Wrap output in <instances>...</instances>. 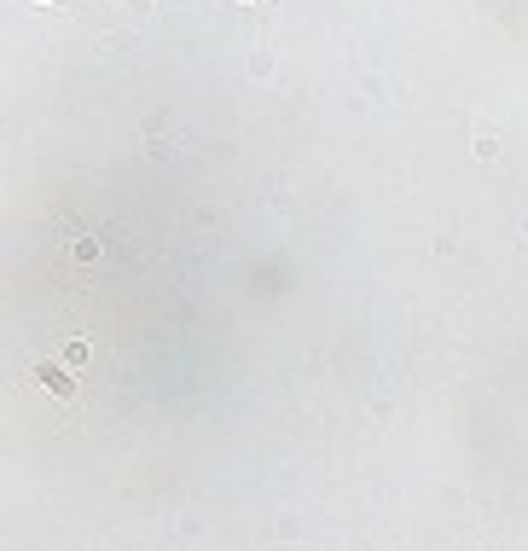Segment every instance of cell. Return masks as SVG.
Instances as JSON below:
<instances>
[{
    "mask_svg": "<svg viewBox=\"0 0 528 551\" xmlns=\"http://www.w3.org/2000/svg\"><path fill=\"white\" fill-rule=\"evenodd\" d=\"M35 378L47 383V389H53V395H76V366H53V360H47V366H35Z\"/></svg>",
    "mask_w": 528,
    "mask_h": 551,
    "instance_id": "obj_1",
    "label": "cell"
},
{
    "mask_svg": "<svg viewBox=\"0 0 528 551\" xmlns=\"http://www.w3.org/2000/svg\"><path fill=\"white\" fill-rule=\"evenodd\" d=\"M88 354H93V348H88V337H76V343H64V366H76V371H81V366H88Z\"/></svg>",
    "mask_w": 528,
    "mask_h": 551,
    "instance_id": "obj_2",
    "label": "cell"
},
{
    "mask_svg": "<svg viewBox=\"0 0 528 551\" xmlns=\"http://www.w3.org/2000/svg\"><path fill=\"white\" fill-rule=\"evenodd\" d=\"M76 262H99V244H93V238H76Z\"/></svg>",
    "mask_w": 528,
    "mask_h": 551,
    "instance_id": "obj_3",
    "label": "cell"
}]
</instances>
